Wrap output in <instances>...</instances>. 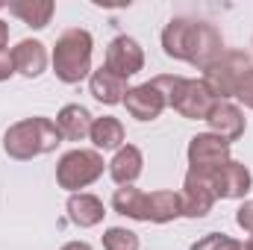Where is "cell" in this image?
Listing matches in <instances>:
<instances>
[{"label": "cell", "mask_w": 253, "mask_h": 250, "mask_svg": "<svg viewBox=\"0 0 253 250\" xmlns=\"http://www.w3.org/2000/svg\"><path fill=\"white\" fill-rule=\"evenodd\" d=\"M88 88H91V97L100 100V103H106V106L124 103L126 91H129V85H126L124 77L112 74L106 65H103L100 71H91V77H88Z\"/></svg>", "instance_id": "obj_15"}, {"label": "cell", "mask_w": 253, "mask_h": 250, "mask_svg": "<svg viewBox=\"0 0 253 250\" xmlns=\"http://www.w3.org/2000/svg\"><path fill=\"white\" fill-rule=\"evenodd\" d=\"M245 250H253V233H251V239L245 242Z\"/></svg>", "instance_id": "obj_28"}, {"label": "cell", "mask_w": 253, "mask_h": 250, "mask_svg": "<svg viewBox=\"0 0 253 250\" xmlns=\"http://www.w3.org/2000/svg\"><path fill=\"white\" fill-rule=\"evenodd\" d=\"M62 250H91V245H85V242H68Z\"/></svg>", "instance_id": "obj_27"}, {"label": "cell", "mask_w": 253, "mask_h": 250, "mask_svg": "<svg viewBox=\"0 0 253 250\" xmlns=\"http://www.w3.org/2000/svg\"><path fill=\"white\" fill-rule=\"evenodd\" d=\"M124 106L135 121H153V118H159L165 112L168 100H165V94L153 83H141V85H132L126 91Z\"/></svg>", "instance_id": "obj_11"}, {"label": "cell", "mask_w": 253, "mask_h": 250, "mask_svg": "<svg viewBox=\"0 0 253 250\" xmlns=\"http://www.w3.org/2000/svg\"><path fill=\"white\" fill-rule=\"evenodd\" d=\"M236 97L248 106V109H253V71H248L245 74V80L239 83V88H236Z\"/></svg>", "instance_id": "obj_24"}, {"label": "cell", "mask_w": 253, "mask_h": 250, "mask_svg": "<svg viewBox=\"0 0 253 250\" xmlns=\"http://www.w3.org/2000/svg\"><path fill=\"white\" fill-rule=\"evenodd\" d=\"M91 53H94V39L88 30L80 27L65 30L53 47V74L68 85H77L80 80L91 77Z\"/></svg>", "instance_id": "obj_4"}, {"label": "cell", "mask_w": 253, "mask_h": 250, "mask_svg": "<svg viewBox=\"0 0 253 250\" xmlns=\"http://www.w3.org/2000/svg\"><path fill=\"white\" fill-rule=\"evenodd\" d=\"M12 62H15L18 74H24L27 80H36L47 68V50L39 39H24L12 47Z\"/></svg>", "instance_id": "obj_13"}, {"label": "cell", "mask_w": 253, "mask_h": 250, "mask_svg": "<svg viewBox=\"0 0 253 250\" xmlns=\"http://www.w3.org/2000/svg\"><path fill=\"white\" fill-rule=\"evenodd\" d=\"M3 6H6V3H3V0H0V9H3Z\"/></svg>", "instance_id": "obj_29"}, {"label": "cell", "mask_w": 253, "mask_h": 250, "mask_svg": "<svg viewBox=\"0 0 253 250\" xmlns=\"http://www.w3.org/2000/svg\"><path fill=\"white\" fill-rule=\"evenodd\" d=\"M6 42H9V24L0 21V50H6Z\"/></svg>", "instance_id": "obj_26"}, {"label": "cell", "mask_w": 253, "mask_h": 250, "mask_svg": "<svg viewBox=\"0 0 253 250\" xmlns=\"http://www.w3.org/2000/svg\"><path fill=\"white\" fill-rule=\"evenodd\" d=\"M103 168H106V162H103V156L97 150L77 147V150H68L59 159V165H56V183H59V188L77 194L80 188L97 183L103 177Z\"/></svg>", "instance_id": "obj_6"}, {"label": "cell", "mask_w": 253, "mask_h": 250, "mask_svg": "<svg viewBox=\"0 0 253 250\" xmlns=\"http://www.w3.org/2000/svg\"><path fill=\"white\" fill-rule=\"evenodd\" d=\"M88 138L94 141L97 150H121L124 147V124L112 115H103V118H94Z\"/></svg>", "instance_id": "obj_20"}, {"label": "cell", "mask_w": 253, "mask_h": 250, "mask_svg": "<svg viewBox=\"0 0 253 250\" xmlns=\"http://www.w3.org/2000/svg\"><path fill=\"white\" fill-rule=\"evenodd\" d=\"M212 183H215V197H221V200H239V197H245L251 191L253 177H251V171H248V165L230 159V162H224L221 168L212 171Z\"/></svg>", "instance_id": "obj_10"}, {"label": "cell", "mask_w": 253, "mask_h": 250, "mask_svg": "<svg viewBox=\"0 0 253 250\" xmlns=\"http://www.w3.org/2000/svg\"><path fill=\"white\" fill-rule=\"evenodd\" d=\"M103 248L106 250H138V236L126 227H109L103 233Z\"/></svg>", "instance_id": "obj_22"}, {"label": "cell", "mask_w": 253, "mask_h": 250, "mask_svg": "<svg viewBox=\"0 0 253 250\" xmlns=\"http://www.w3.org/2000/svg\"><path fill=\"white\" fill-rule=\"evenodd\" d=\"M65 209H68V218H71V224H77L80 230L97 227V224L103 221V215H106V206H103V200H100V197H94V194H85V191H77V194H71Z\"/></svg>", "instance_id": "obj_14"}, {"label": "cell", "mask_w": 253, "mask_h": 250, "mask_svg": "<svg viewBox=\"0 0 253 250\" xmlns=\"http://www.w3.org/2000/svg\"><path fill=\"white\" fill-rule=\"evenodd\" d=\"M62 141L56 121L50 118H24L18 124H12L3 135V150L6 156L18 159V162H27V159H36V156H44L50 150H56V144Z\"/></svg>", "instance_id": "obj_2"}, {"label": "cell", "mask_w": 253, "mask_h": 250, "mask_svg": "<svg viewBox=\"0 0 253 250\" xmlns=\"http://www.w3.org/2000/svg\"><path fill=\"white\" fill-rule=\"evenodd\" d=\"M230 162V141L215 132H197L189 141V168L191 171H215Z\"/></svg>", "instance_id": "obj_8"}, {"label": "cell", "mask_w": 253, "mask_h": 250, "mask_svg": "<svg viewBox=\"0 0 253 250\" xmlns=\"http://www.w3.org/2000/svg\"><path fill=\"white\" fill-rule=\"evenodd\" d=\"M91 124H94L91 112L80 103H68L56 115V129H59V135L65 141H83L91 132Z\"/></svg>", "instance_id": "obj_16"}, {"label": "cell", "mask_w": 253, "mask_h": 250, "mask_svg": "<svg viewBox=\"0 0 253 250\" xmlns=\"http://www.w3.org/2000/svg\"><path fill=\"white\" fill-rule=\"evenodd\" d=\"M168 100V106L174 112H180L189 121H206L209 109L215 106V97L209 94V88L203 85V80H189V77H177V74H159L150 80Z\"/></svg>", "instance_id": "obj_3"}, {"label": "cell", "mask_w": 253, "mask_h": 250, "mask_svg": "<svg viewBox=\"0 0 253 250\" xmlns=\"http://www.w3.org/2000/svg\"><path fill=\"white\" fill-rule=\"evenodd\" d=\"M248 71H253V62L248 53L224 50V56L218 62H212L203 71V85L209 88V94L215 100H230V97H236V88Z\"/></svg>", "instance_id": "obj_5"}, {"label": "cell", "mask_w": 253, "mask_h": 250, "mask_svg": "<svg viewBox=\"0 0 253 250\" xmlns=\"http://www.w3.org/2000/svg\"><path fill=\"white\" fill-rule=\"evenodd\" d=\"M144 171V156L135 144H124L121 150H115L112 162H109V174L118 186H132Z\"/></svg>", "instance_id": "obj_18"}, {"label": "cell", "mask_w": 253, "mask_h": 250, "mask_svg": "<svg viewBox=\"0 0 253 250\" xmlns=\"http://www.w3.org/2000/svg\"><path fill=\"white\" fill-rule=\"evenodd\" d=\"M106 68L112 74L124 77V80L135 77L144 68V50H141V44L135 39H129V36L112 39L109 47H106Z\"/></svg>", "instance_id": "obj_9"}, {"label": "cell", "mask_w": 253, "mask_h": 250, "mask_svg": "<svg viewBox=\"0 0 253 250\" xmlns=\"http://www.w3.org/2000/svg\"><path fill=\"white\" fill-rule=\"evenodd\" d=\"M144 203H147V191L132 186H121L112 194V209L132 221H144Z\"/></svg>", "instance_id": "obj_21"}, {"label": "cell", "mask_w": 253, "mask_h": 250, "mask_svg": "<svg viewBox=\"0 0 253 250\" xmlns=\"http://www.w3.org/2000/svg\"><path fill=\"white\" fill-rule=\"evenodd\" d=\"M189 250H245V245L230 239V236H224V233H209V236L197 239Z\"/></svg>", "instance_id": "obj_23"}, {"label": "cell", "mask_w": 253, "mask_h": 250, "mask_svg": "<svg viewBox=\"0 0 253 250\" xmlns=\"http://www.w3.org/2000/svg\"><path fill=\"white\" fill-rule=\"evenodd\" d=\"M6 6H9V12H12L18 21H24V24L33 27V30H44V27L50 24L53 12H56V3H53V0H12V3H6Z\"/></svg>", "instance_id": "obj_19"}, {"label": "cell", "mask_w": 253, "mask_h": 250, "mask_svg": "<svg viewBox=\"0 0 253 250\" xmlns=\"http://www.w3.org/2000/svg\"><path fill=\"white\" fill-rule=\"evenodd\" d=\"M180 215H183V203H180V194L177 191L159 188V191H150L147 194L144 221H150V224H168V221H177Z\"/></svg>", "instance_id": "obj_17"}, {"label": "cell", "mask_w": 253, "mask_h": 250, "mask_svg": "<svg viewBox=\"0 0 253 250\" xmlns=\"http://www.w3.org/2000/svg\"><path fill=\"white\" fill-rule=\"evenodd\" d=\"M162 50L177 62H189L197 71H206L224 56L227 47L212 24L197 18H171L168 27L162 30Z\"/></svg>", "instance_id": "obj_1"}, {"label": "cell", "mask_w": 253, "mask_h": 250, "mask_svg": "<svg viewBox=\"0 0 253 250\" xmlns=\"http://www.w3.org/2000/svg\"><path fill=\"white\" fill-rule=\"evenodd\" d=\"M236 224H239L242 230L253 233V200H245V203L239 206V212H236Z\"/></svg>", "instance_id": "obj_25"}, {"label": "cell", "mask_w": 253, "mask_h": 250, "mask_svg": "<svg viewBox=\"0 0 253 250\" xmlns=\"http://www.w3.org/2000/svg\"><path fill=\"white\" fill-rule=\"evenodd\" d=\"M215 183H212V171H191L183 180L180 191V203H183V215L186 218H206L215 206Z\"/></svg>", "instance_id": "obj_7"}, {"label": "cell", "mask_w": 253, "mask_h": 250, "mask_svg": "<svg viewBox=\"0 0 253 250\" xmlns=\"http://www.w3.org/2000/svg\"><path fill=\"white\" fill-rule=\"evenodd\" d=\"M206 124H209V132H215V135H221L224 141H236V138H242L245 135V112L236 106V103H230V100H215V106L209 109V115H206Z\"/></svg>", "instance_id": "obj_12"}]
</instances>
